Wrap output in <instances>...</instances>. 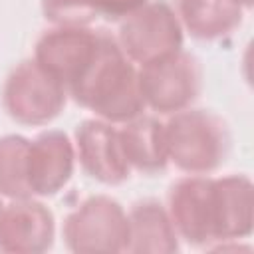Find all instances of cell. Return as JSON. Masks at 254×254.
I'll return each instance as SVG.
<instances>
[{
  "label": "cell",
  "instance_id": "obj_1",
  "mask_svg": "<svg viewBox=\"0 0 254 254\" xmlns=\"http://www.w3.org/2000/svg\"><path fill=\"white\" fill-rule=\"evenodd\" d=\"M67 95L95 117L109 123H125L147 107L139 89L135 64L121 52L113 36L101 30L97 54L81 75L67 87Z\"/></svg>",
  "mask_w": 254,
  "mask_h": 254
},
{
  "label": "cell",
  "instance_id": "obj_19",
  "mask_svg": "<svg viewBox=\"0 0 254 254\" xmlns=\"http://www.w3.org/2000/svg\"><path fill=\"white\" fill-rule=\"evenodd\" d=\"M240 4H242V8H252V4H254V0H238Z\"/></svg>",
  "mask_w": 254,
  "mask_h": 254
},
{
  "label": "cell",
  "instance_id": "obj_5",
  "mask_svg": "<svg viewBox=\"0 0 254 254\" xmlns=\"http://www.w3.org/2000/svg\"><path fill=\"white\" fill-rule=\"evenodd\" d=\"M67 89L36 60L20 62L2 87V107L22 125H46L65 107Z\"/></svg>",
  "mask_w": 254,
  "mask_h": 254
},
{
  "label": "cell",
  "instance_id": "obj_2",
  "mask_svg": "<svg viewBox=\"0 0 254 254\" xmlns=\"http://www.w3.org/2000/svg\"><path fill=\"white\" fill-rule=\"evenodd\" d=\"M169 163L189 175L220 169L230 153V129L214 111L183 109L165 123Z\"/></svg>",
  "mask_w": 254,
  "mask_h": 254
},
{
  "label": "cell",
  "instance_id": "obj_3",
  "mask_svg": "<svg viewBox=\"0 0 254 254\" xmlns=\"http://www.w3.org/2000/svg\"><path fill=\"white\" fill-rule=\"evenodd\" d=\"M145 107L173 115L190 107L202 89L200 62L183 48L143 64L137 69Z\"/></svg>",
  "mask_w": 254,
  "mask_h": 254
},
{
  "label": "cell",
  "instance_id": "obj_17",
  "mask_svg": "<svg viewBox=\"0 0 254 254\" xmlns=\"http://www.w3.org/2000/svg\"><path fill=\"white\" fill-rule=\"evenodd\" d=\"M42 12L54 26L85 28L99 18L93 0H42Z\"/></svg>",
  "mask_w": 254,
  "mask_h": 254
},
{
  "label": "cell",
  "instance_id": "obj_7",
  "mask_svg": "<svg viewBox=\"0 0 254 254\" xmlns=\"http://www.w3.org/2000/svg\"><path fill=\"white\" fill-rule=\"evenodd\" d=\"M101 30L56 26L44 32L34 48V60L67 89L97 54Z\"/></svg>",
  "mask_w": 254,
  "mask_h": 254
},
{
  "label": "cell",
  "instance_id": "obj_9",
  "mask_svg": "<svg viewBox=\"0 0 254 254\" xmlns=\"http://www.w3.org/2000/svg\"><path fill=\"white\" fill-rule=\"evenodd\" d=\"M167 212L179 240L190 246H210L212 234V179L189 175L179 179L167 196Z\"/></svg>",
  "mask_w": 254,
  "mask_h": 254
},
{
  "label": "cell",
  "instance_id": "obj_4",
  "mask_svg": "<svg viewBox=\"0 0 254 254\" xmlns=\"http://www.w3.org/2000/svg\"><path fill=\"white\" fill-rule=\"evenodd\" d=\"M127 238V212L107 194L85 198L64 220V242L75 254L125 252Z\"/></svg>",
  "mask_w": 254,
  "mask_h": 254
},
{
  "label": "cell",
  "instance_id": "obj_13",
  "mask_svg": "<svg viewBox=\"0 0 254 254\" xmlns=\"http://www.w3.org/2000/svg\"><path fill=\"white\" fill-rule=\"evenodd\" d=\"M129 238L125 252L131 254H173L179 250V236L167 208L153 200H139L127 212Z\"/></svg>",
  "mask_w": 254,
  "mask_h": 254
},
{
  "label": "cell",
  "instance_id": "obj_20",
  "mask_svg": "<svg viewBox=\"0 0 254 254\" xmlns=\"http://www.w3.org/2000/svg\"><path fill=\"white\" fill-rule=\"evenodd\" d=\"M2 206H4V204H2V200H0V210H2Z\"/></svg>",
  "mask_w": 254,
  "mask_h": 254
},
{
  "label": "cell",
  "instance_id": "obj_8",
  "mask_svg": "<svg viewBox=\"0 0 254 254\" xmlns=\"http://www.w3.org/2000/svg\"><path fill=\"white\" fill-rule=\"evenodd\" d=\"M75 159L83 173L107 187L121 185L129 179L131 167L123 155L119 129L99 117L85 119L75 127L73 135Z\"/></svg>",
  "mask_w": 254,
  "mask_h": 254
},
{
  "label": "cell",
  "instance_id": "obj_18",
  "mask_svg": "<svg viewBox=\"0 0 254 254\" xmlns=\"http://www.w3.org/2000/svg\"><path fill=\"white\" fill-rule=\"evenodd\" d=\"M147 2L149 0H93V6L97 10V16H103L107 20H123Z\"/></svg>",
  "mask_w": 254,
  "mask_h": 254
},
{
  "label": "cell",
  "instance_id": "obj_15",
  "mask_svg": "<svg viewBox=\"0 0 254 254\" xmlns=\"http://www.w3.org/2000/svg\"><path fill=\"white\" fill-rule=\"evenodd\" d=\"M177 16L192 38L212 42L240 28L244 8L238 0H177Z\"/></svg>",
  "mask_w": 254,
  "mask_h": 254
},
{
  "label": "cell",
  "instance_id": "obj_16",
  "mask_svg": "<svg viewBox=\"0 0 254 254\" xmlns=\"http://www.w3.org/2000/svg\"><path fill=\"white\" fill-rule=\"evenodd\" d=\"M28 147L30 139L22 135L0 137V196L10 200L28 198Z\"/></svg>",
  "mask_w": 254,
  "mask_h": 254
},
{
  "label": "cell",
  "instance_id": "obj_14",
  "mask_svg": "<svg viewBox=\"0 0 254 254\" xmlns=\"http://www.w3.org/2000/svg\"><path fill=\"white\" fill-rule=\"evenodd\" d=\"M119 129L123 155L131 169L153 175L169 165L165 123L151 115H137Z\"/></svg>",
  "mask_w": 254,
  "mask_h": 254
},
{
  "label": "cell",
  "instance_id": "obj_12",
  "mask_svg": "<svg viewBox=\"0 0 254 254\" xmlns=\"http://www.w3.org/2000/svg\"><path fill=\"white\" fill-rule=\"evenodd\" d=\"M254 185L246 175L212 179V234L214 242H238L252 234Z\"/></svg>",
  "mask_w": 254,
  "mask_h": 254
},
{
  "label": "cell",
  "instance_id": "obj_6",
  "mask_svg": "<svg viewBox=\"0 0 254 254\" xmlns=\"http://www.w3.org/2000/svg\"><path fill=\"white\" fill-rule=\"evenodd\" d=\"M115 42L133 64H147L183 48V26L165 2H147L119 20Z\"/></svg>",
  "mask_w": 254,
  "mask_h": 254
},
{
  "label": "cell",
  "instance_id": "obj_11",
  "mask_svg": "<svg viewBox=\"0 0 254 254\" xmlns=\"http://www.w3.org/2000/svg\"><path fill=\"white\" fill-rule=\"evenodd\" d=\"M75 147L64 131H44L28 147V187L32 196H54L71 179Z\"/></svg>",
  "mask_w": 254,
  "mask_h": 254
},
{
  "label": "cell",
  "instance_id": "obj_10",
  "mask_svg": "<svg viewBox=\"0 0 254 254\" xmlns=\"http://www.w3.org/2000/svg\"><path fill=\"white\" fill-rule=\"evenodd\" d=\"M56 220L52 210L36 200L14 198L0 210V250L12 254H42L52 248Z\"/></svg>",
  "mask_w": 254,
  "mask_h": 254
}]
</instances>
